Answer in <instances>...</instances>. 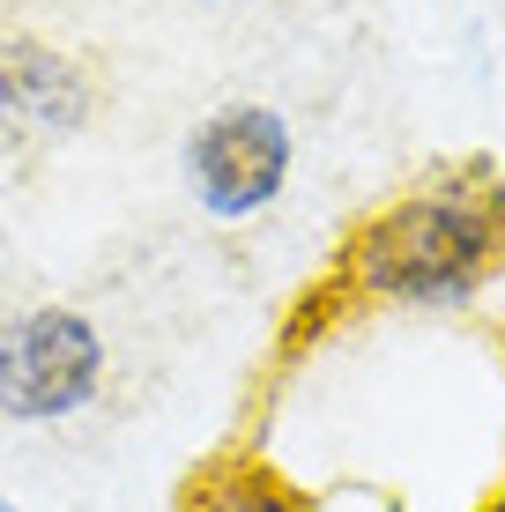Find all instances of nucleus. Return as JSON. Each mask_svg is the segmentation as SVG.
Segmentation results:
<instances>
[{"label": "nucleus", "mask_w": 505, "mask_h": 512, "mask_svg": "<svg viewBox=\"0 0 505 512\" xmlns=\"http://www.w3.org/2000/svg\"><path fill=\"white\" fill-rule=\"evenodd\" d=\"M97 119V67L60 38L0 30V149L45 156Z\"/></svg>", "instance_id": "20e7f679"}, {"label": "nucleus", "mask_w": 505, "mask_h": 512, "mask_svg": "<svg viewBox=\"0 0 505 512\" xmlns=\"http://www.w3.org/2000/svg\"><path fill=\"white\" fill-rule=\"evenodd\" d=\"M505 275V179L446 164L357 223L327 290L364 305H468Z\"/></svg>", "instance_id": "f257e3e1"}, {"label": "nucleus", "mask_w": 505, "mask_h": 512, "mask_svg": "<svg viewBox=\"0 0 505 512\" xmlns=\"http://www.w3.org/2000/svg\"><path fill=\"white\" fill-rule=\"evenodd\" d=\"M498 342H505V327H498Z\"/></svg>", "instance_id": "1a4fd4ad"}, {"label": "nucleus", "mask_w": 505, "mask_h": 512, "mask_svg": "<svg viewBox=\"0 0 505 512\" xmlns=\"http://www.w3.org/2000/svg\"><path fill=\"white\" fill-rule=\"evenodd\" d=\"M179 512H312V498L260 453H223V461L186 475Z\"/></svg>", "instance_id": "39448f33"}, {"label": "nucleus", "mask_w": 505, "mask_h": 512, "mask_svg": "<svg viewBox=\"0 0 505 512\" xmlns=\"http://www.w3.org/2000/svg\"><path fill=\"white\" fill-rule=\"evenodd\" d=\"M491 505H498V512H505V483H498V498H491Z\"/></svg>", "instance_id": "0eeeda50"}, {"label": "nucleus", "mask_w": 505, "mask_h": 512, "mask_svg": "<svg viewBox=\"0 0 505 512\" xmlns=\"http://www.w3.org/2000/svg\"><path fill=\"white\" fill-rule=\"evenodd\" d=\"M112 342L82 305H23L0 320V423L52 431L104 394Z\"/></svg>", "instance_id": "f03ea898"}, {"label": "nucleus", "mask_w": 505, "mask_h": 512, "mask_svg": "<svg viewBox=\"0 0 505 512\" xmlns=\"http://www.w3.org/2000/svg\"><path fill=\"white\" fill-rule=\"evenodd\" d=\"M476 512H498V505H491V498H483V505H476Z\"/></svg>", "instance_id": "6e6552de"}, {"label": "nucleus", "mask_w": 505, "mask_h": 512, "mask_svg": "<svg viewBox=\"0 0 505 512\" xmlns=\"http://www.w3.org/2000/svg\"><path fill=\"white\" fill-rule=\"evenodd\" d=\"M0 512H23V505H15V498H8V490H0Z\"/></svg>", "instance_id": "423d86ee"}, {"label": "nucleus", "mask_w": 505, "mask_h": 512, "mask_svg": "<svg viewBox=\"0 0 505 512\" xmlns=\"http://www.w3.org/2000/svg\"><path fill=\"white\" fill-rule=\"evenodd\" d=\"M290 171H298V134L275 104L238 97L201 112L179 141V179L186 201L201 208L208 223H253L260 208L283 201Z\"/></svg>", "instance_id": "7ed1b4c3"}]
</instances>
